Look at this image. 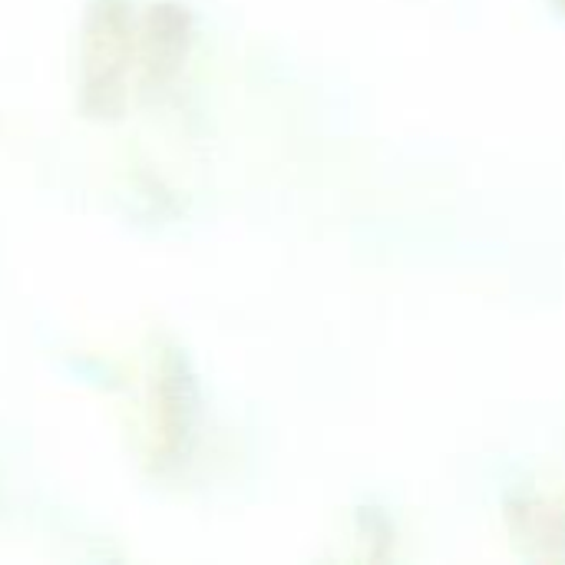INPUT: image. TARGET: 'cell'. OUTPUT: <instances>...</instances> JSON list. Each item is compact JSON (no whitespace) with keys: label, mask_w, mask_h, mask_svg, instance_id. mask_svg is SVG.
Returning <instances> with one entry per match:
<instances>
[{"label":"cell","mask_w":565,"mask_h":565,"mask_svg":"<svg viewBox=\"0 0 565 565\" xmlns=\"http://www.w3.org/2000/svg\"><path fill=\"white\" fill-rule=\"evenodd\" d=\"M129 56V0H96L83 30V106L93 116H113L122 106V79Z\"/></svg>","instance_id":"6da1fadb"}]
</instances>
